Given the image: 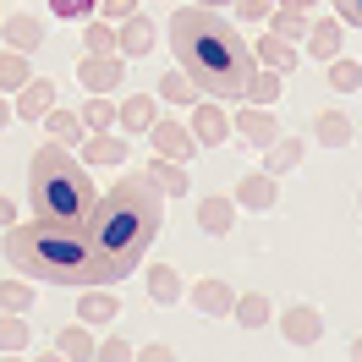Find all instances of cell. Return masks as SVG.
Here are the masks:
<instances>
[{"instance_id":"1","label":"cell","mask_w":362,"mask_h":362,"mask_svg":"<svg viewBox=\"0 0 362 362\" xmlns=\"http://www.w3.org/2000/svg\"><path fill=\"white\" fill-rule=\"evenodd\" d=\"M159 220H165V192L143 170H127L115 176L110 192H99L83 220V236H88L93 258L105 269V286L110 280H127V274L143 264V252L154 247Z\"/></svg>"},{"instance_id":"2","label":"cell","mask_w":362,"mask_h":362,"mask_svg":"<svg viewBox=\"0 0 362 362\" xmlns=\"http://www.w3.org/2000/svg\"><path fill=\"white\" fill-rule=\"evenodd\" d=\"M170 49H176V66L192 77V88L204 99H242L247 93V77L258 71V55L252 45L236 33V23H226L214 6H181L170 11Z\"/></svg>"},{"instance_id":"3","label":"cell","mask_w":362,"mask_h":362,"mask_svg":"<svg viewBox=\"0 0 362 362\" xmlns=\"http://www.w3.org/2000/svg\"><path fill=\"white\" fill-rule=\"evenodd\" d=\"M6 264L23 280H45V286H105V269L93 258L83 226H61V220H11L0 236Z\"/></svg>"},{"instance_id":"4","label":"cell","mask_w":362,"mask_h":362,"mask_svg":"<svg viewBox=\"0 0 362 362\" xmlns=\"http://www.w3.org/2000/svg\"><path fill=\"white\" fill-rule=\"evenodd\" d=\"M99 187L88 181V165L71 159L66 143H45L28 159V204L39 220H61V226H83L88 220Z\"/></svg>"},{"instance_id":"5","label":"cell","mask_w":362,"mask_h":362,"mask_svg":"<svg viewBox=\"0 0 362 362\" xmlns=\"http://www.w3.org/2000/svg\"><path fill=\"white\" fill-rule=\"evenodd\" d=\"M187 110H192V115H187V132H192V143L214 148V143H226V137H230V115L220 110V99H204V93H198Z\"/></svg>"},{"instance_id":"6","label":"cell","mask_w":362,"mask_h":362,"mask_svg":"<svg viewBox=\"0 0 362 362\" xmlns=\"http://www.w3.org/2000/svg\"><path fill=\"white\" fill-rule=\"evenodd\" d=\"M77 77L88 93H115L121 77H127V55H83L77 61Z\"/></svg>"},{"instance_id":"7","label":"cell","mask_w":362,"mask_h":362,"mask_svg":"<svg viewBox=\"0 0 362 362\" xmlns=\"http://www.w3.org/2000/svg\"><path fill=\"white\" fill-rule=\"evenodd\" d=\"M230 132L247 137V143H258V148H269L274 137H280V121H274L269 105H242V110L230 115Z\"/></svg>"},{"instance_id":"8","label":"cell","mask_w":362,"mask_h":362,"mask_svg":"<svg viewBox=\"0 0 362 362\" xmlns=\"http://www.w3.org/2000/svg\"><path fill=\"white\" fill-rule=\"evenodd\" d=\"M236 209H274V198H280V176H269V170H247V176L236 181Z\"/></svg>"},{"instance_id":"9","label":"cell","mask_w":362,"mask_h":362,"mask_svg":"<svg viewBox=\"0 0 362 362\" xmlns=\"http://www.w3.org/2000/svg\"><path fill=\"white\" fill-rule=\"evenodd\" d=\"M49 105H55V83H49V77H28L23 88H17L11 115H17V121H45Z\"/></svg>"},{"instance_id":"10","label":"cell","mask_w":362,"mask_h":362,"mask_svg":"<svg viewBox=\"0 0 362 362\" xmlns=\"http://www.w3.org/2000/svg\"><path fill=\"white\" fill-rule=\"evenodd\" d=\"M148 137H154V154L181 159V165H187V159H192V148H198V143H192V132H187L181 121H165V115H159L154 127H148Z\"/></svg>"},{"instance_id":"11","label":"cell","mask_w":362,"mask_h":362,"mask_svg":"<svg viewBox=\"0 0 362 362\" xmlns=\"http://www.w3.org/2000/svg\"><path fill=\"white\" fill-rule=\"evenodd\" d=\"M0 28H6V49L33 55V49L45 45V23H39L33 11H11V17H0Z\"/></svg>"},{"instance_id":"12","label":"cell","mask_w":362,"mask_h":362,"mask_svg":"<svg viewBox=\"0 0 362 362\" xmlns=\"http://www.w3.org/2000/svg\"><path fill=\"white\" fill-rule=\"evenodd\" d=\"M187 302H192L198 313H209V318H230V308H236V291H230L226 280H198V286L187 291Z\"/></svg>"},{"instance_id":"13","label":"cell","mask_w":362,"mask_h":362,"mask_svg":"<svg viewBox=\"0 0 362 362\" xmlns=\"http://www.w3.org/2000/svg\"><path fill=\"white\" fill-rule=\"evenodd\" d=\"M280 335L291 340V346H313V340H324V318H318V308H286V313H280Z\"/></svg>"},{"instance_id":"14","label":"cell","mask_w":362,"mask_h":362,"mask_svg":"<svg viewBox=\"0 0 362 362\" xmlns=\"http://www.w3.org/2000/svg\"><path fill=\"white\" fill-rule=\"evenodd\" d=\"M115 49L132 61V55H148L154 49V23L143 17V11H132V17H121V28H115Z\"/></svg>"},{"instance_id":"15","label":"cell","mask_w":362,"mask_h":362,"mask_svg":"<svg viewBox=\"0 0 362 362\" xmlns=\"http://www.w3.org/2000/svg\"><path fill=\"white\" fill-rule=\"evenodd\" d=\"M115 121H121V132H148L159 121V99L154 93H127L121 110H115Z\"/></svg>"},{"instance_id":"16","label":"cell","mask_w":362,"mask_h":362,"mask_svg":"<svg viewBox=\"0 0 362 362\" xmlns=\"http://www.w3.org/2000/svg\"><path fill=\"white\" fill-rule=\"evenodd\" d=\"M340 45H346V23H340V17L308 23V55H318V61H335Z\"/></svg>"},{"instance_id":"17","label":"cell","mask_w":362,"mask_h":362,"mask_svg":"<svg viewBox=\"0 0 362 362\" xmlns=\"http://www.w3.org/2000/svg\"><path fill=\"white\" fill-rule=\"evenodd\" d=\"M143 176L154 181V187L165 192V198H181V192L192 187V176H187V165H181V159H165V154H154V165H148Z\"/></svg>"},{"instance_id":"18","label":"cell","mask_w":362,"mask_h":362,"mask_svg":"<svg viewBox=\"0 0 362 362\" xmlns=\"http://www.w3.org/2000/svg\"><path fill=\"white\" fill-rule=\"evenodd\" d=\"M230 226H236V198H226V192H209L204 209H198V230H209V236H226Z\"/></svg>"},{"instance_id":"19","label":"cell","mask_w":362,"mask_h":362,"mask_svg":"<svg viewBox=\"0 0 362 362\" xmlns=\"http://www.w3.org/2000/svg\"><path fill=\"white\" fill-rule=\"evenodd\" d=\"M45 132H49V143H66V148H77V143L88 137V127H83V115H77V110L49 105V110H45Z\"/></svg>"},{"instance_id":"20","label":"cell","mask_w":362,"mask_h":362,"mask_svg":"<svg viewBox=\"0 0 362 362\" xmlns=\"http://www.w3.org/2000/svg\"><path fill=\"white\" fill-rule=\"evenodd\" d=\"M83 159H88V165H127V137L88 132V137H83Z\"/></svg>"},{"instance_id":"21","label":"cell","mask_w":362,"mask_h":362,"mask_svg":"<svg viewBox=\"0 0 362 362\" xmlns=\"http://www.w3.org/2000/svg\"><path fill=\"white\" fill-rule=\"evenodd\" d=\"M252 55H258V66H269V71H291L296 66V45L280 39V33H264V39L252 45Z\"/></svg>"},{"instance_id":"22","label":"cell","mask_w":362,"mask_h":362,"mask_svg":"<svg viewBox=\"0 0 362 362\" xmlns=\"http://www.w3.org/2000/svg\"><path fill=\"white\" fill-rule=\"evenodd\" d=\"M296 165H302V137H274L269 148H264V170H269V176H286V170H296Z\"/></svg>"},{"instance_id":"23","label":"cell","mask_w":362,"mask_h":362,"mask_svg":"<svg viewBox=\"0 0 362 362\" xmlns=\"http://www.w3.org/2000/svg\"><path fill=\"white\" fill-rule=\"evenodd\" d=\"M313 137L329 143V148H346V143H351V115L346 110H318L313 115Z\"/></svg>"},{"instance_id":"24","label":"cell","mask_w":362,"mask_h":362,"mask_svg":"<svg viewBox=\"0 0 362 362\" xmlns=\"http://www.w3.org/2000/svg\"><path fill=\"white\" fill-rule=\"evenodd\" d=\"M264 23H269V33L291 39V45H296V39H308V11H296V6H274Z\"/></svg>"},{"instance_id":"25","label":"cell","mask_w":362,"mask_h":362,"mask_svg":"<svg viewBox=\"0 0 362 362\" xmlns=\"http://www.w3.org/2000/svg\"><path fill=\"white\" fill-rule=\"evenodd\" d=\"M280 77H286V71L258 66V71L247 77V93H242V105H274V99H280Z\"/></svg>"},{"instance_id":"26","label":"cell","mask_w":362,"mask_h":362,"mask_svg":"<svg viewBox=\"0 0 362 362\" xmlns=\"http://www.w3.org/2000/svg\"><path fill=\"white\" fill-rule=\"evenodd\" d=\"M93 346H99V340L88 335V329H83V324H66V329H61V335H55V357H93Z\"/></svg>"},{"instance_id":"27","label":"cell","mask_w":362,"mask_h":362,"mask_svg":"<svg viewBox=\"0 0 362 362\" xmlns=\"http://www.w3.org/2000/svg\"><path fill=\"white\" fill-rule=\"evenodd\" d=\"M83 127H88V132H110L115 127V99L110 93H88V105H83Z\"/></svg>"},{"instance_id":"28","label":"cell","mask_w":362,"mask_h":362,"mask_svg":"<svg viewBox=\"0 0 362 362\" xmlns=\"http://www.w3.org/2000/svg\"><path fill=\"white\" fill-rule=\"evenodd\" d=\"M230 318H242L247 329L269 324V296H264V291H236V308H230Z\"/></svg>"},{"instance_id":"29","label":"cell","mask_w":362,"mask_h":362,"mask_svg":"<svg viewBox=\"0 0 362 362\" xmlns=\"http://www.w3.org/2000/svg\"><path fill=\"white\" fill-rule=\"evenodd\" d=\"M28 77H33V71H28V55H23V49H0V93H17Z\"/></svg>"},{"instance_id":"30","label":"cell","mask_w":362,"mask_h":362,"mask_svg":"<svg viewBox=\"0 0 362 362\" xmlns=\"http://www.w3.org/2000/svg\"><path fill=\"white\" fill-rule=\"evenodd\" d=\"M83 55H121V49H115V23L110 17H99V23L83 28Z\"/></svg>"},{"instance_id":"31","label":"cell","mask_w":362,"mask_h":362,"mask_svg":"<svg viewBox=\"0 0 362 362\" xmlns=\"http://www.w3.org/2000/svg\"><path fill=\"white\" fill-rule=\"evenodd\" d=\"M148 296H154L159 308L176 302V296H181V274L170 269V264H154V269H148Z\"/></svg>"},{"instance_id":"32","label":"cell","mask_w":362,"mask_h":362,"mask_svg":"<svg viewBox=\"0 0 362 362\" xmlns=\"http://www.w3.org/2000/svg\"><path fill=\"white\" fill-rule=\"evenodd\" d=\"M159 99H165V105H192L198 88H192V77L176 66V71H165V77H159Z\"/></svg>"},{"instance_id":"33","label":"cell","mask_w":362,"mask_h":362,"mask_svg":"<svg viewBox=\"0 0 362 362\" xmlns=\"http://www.w3.org/2000/svg\"><path fill=\"white\" fill-rule=\"evenodd\" d=\"M0 351H28V318L0 313Z\"/></svg>"},{"instance_id":"34","label":"cell","mask_w":362,"mask_h":362,"mask_svg":"<svg viewBox=\"0 0 362 362\" xmlns=\"http://www.w3.org/2000/svg\"><path fill=\"white\" fill-rule=\"evenodd\" d=\"M324 66H329V83H335L340 93H357V88H362V66H357V61L335 55V61H324Z\"/></svg>"},{"instance_id":"35","label":"cell","mask_w":362,"mask_h":362,"mask_svg":"<svg viewBox=\"0 0 362 362\" xmlns=\"http://www.w3.org/2000/svg\"><path fill=\"white\" fill-rule=\"evenodd\" d=\"M115 308H121V296H105L99 286H88V296H83V324H99V318H115Z\"/></svg>"},{"instance_id":"36","label":"cell","mask_w":362,"mask_h":362,"mask_svg":"<svg viewBox=\"0 0 362 362\" xmlns=\"http://www.w3.org/2000/svg\"><path fill=\"white\" fill-rule=\"evenodd\" d=\"M28 280L17 274V280H0V313H28Z\"/></svg>"},{"instance_id":"37","label":"cell","mask_w":362,"mask_h":362,"mask_svg":"<svg viewBox=\"0 0 362 362\" xmlns=\"http://www.w3.org/2000/svg\"><path fill=\"white\" fill-rule=\"evenodd\" d=\"M230 6H236V17H247V23H264L274 11V0H230Z\"/></svg>"},{"instance_id":"38","label":"cell","mask_w":362,"mask_h":362,"mask_svg":"<svg viewBox=\"0 0 362 362\" xmlns=\"http://www.w3.org/2000/svg\"><path fill=\"white\" fill-rule=\"evenodd\" d=\"M93 6H99V0H49V11H55V17H88Z\"/></svg>"},{"instance_id":"39","label":"cell","mask_w":362,"mask_h":362,"mask_svg":"<svg viewBox=\"0 0 362 362\" xmlns=\"http://www.w3.org/2000/svg\"><path fill=\"white\" fill-rule=\"evenodd\" d=\"M335 17L346 28H357V33H362V0H335Z\"/></svg>"},{"instance_id":"40","label":"cell","mask_w":362,"mask_h":362,"mask_svg":"<svg viewBox=\"0 0 362 362\" xmlns=\"http://www.w3.org/2000/svg\"><path fill=\"white\" fill-rule=\"evenodd\" d=\"M93 357H105V362H121V357H132V346H127V340H99V346H93Z\"/></svg>"},{"instance_id":"41","label":"cell","mask_w":362,"mask_h":362,"mask_svg":"<svg viewBox=\"0 0 362 362\" xmlns=\"http://www.w3.org/2000/svg\"><path fill=\"white\" fill-rule=\"evenodd\" d=\"M99 11H105L110 23H121V17H132V11H137V0H99Z\"/></svg>"},{"instance_id":"42","label":"cell","mask_w":362,"mask_h":362,"mask_svg":"<svg viewBox=\"0 0 362 362\" xmlns=\"http://www.w3.org/2000/svg\"><path fill=\"white\" fill-rule=\"evenodd\" d=\"M11 220H17V204H11V198H6V192H0V230L11 226Z\"/></svg>"},{"instance_id":"43","label":"cell","mask_w":362,"mask_h":362,"mask_svg":"<svg viewBox=\"0 0 362 362\" xmlns=\"http://www.w3.org/2000/svg\"><path fill=\"white\" fill-rule=\"evenodd\" d=\"M11 121H17V115H11V105H6V93H0V132H6Z\"/></svg>"},{"instance_id":"44","label":"cell","mask_w":362,"mask_h":362,"mask_svg":"<svg viewBox=\"0 0 362 362\" xmlns=\"http://www.w3.org/2000/svg\"><path fill=\"white\" fill-rule=\"evenodd\" d=\"M274 6H296V11H313L318 0H274Z\"/></svg>"},{"instance_id":"45","label":"cell","mask_w":362,"mask_h":362,"mask_svg":"<svg viewBox=\"0 0 362 362\" xmlns=\"http://www.w3.org/2000/svg\"><path fill=\"white\" fill-rule=\"evenodd\" d=\"M192 6H214V11H220V6H230V0H192Z\"/></svg>"},{"instance_id":"46","label":"cell","mask_w":362,"mask_h":362,"mask_svg":"<svg viewBox=\"0 0 362 362\" xmlns=\"http://www.w3.org/2000/svg\"><path fill=\"white\" fill-rule=\"evenodd\" d=\"M351 357H362V335H357V340H351Z\"/></svg>"},{"instance_id":"47","label":"cell","mask_w":362,"mask_h":362,"mask_svg":"<svg viewBox=\"0 0 362 362\" xmlns=\"http://www.w3.org/2000/svg\"><path fill=\"white\" fill-rule=\"evenodd\" d=\"M357 209H362V192H357Z\"/></svg>"},{"instance_id":"48","label":"cell","mask_w":362,"mask_h":362,"mask_svg":"<svg viewBox=\"0 0 362 362\" xmlns=\"http://www.w3.org/2000/svg\"><path fill=\"white\" fill-rule=\"evenodd\" d=\"M0 17H6V11H0Z\"/></svg>"}]
</instances>
